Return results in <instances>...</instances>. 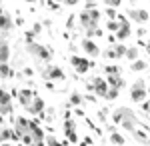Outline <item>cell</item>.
<instances>
[{"label":"cell","instance_id":"cell-1","mask_svg":"<svg viewBox=\"0 0 150 146\" xmlns=\"http://www.w3.org/2000/svg\"><path fill=\"white\" fill-rule=\"evenodd\" d=\"M146 96H148L146 82H144L142 78L136 80V82L132 84V88H130V98H132V102H138V104H142V102H146Z\"/></svg>","mask_w":150,"mask_h":146},{"label":"cell","instance_id":"cell-2","mask_svg":"<svg viewBox=\"0 0 150 146\" xmlns=\"http://www.w3.org/2000/svg\"><path fill=\"white\" fill-rule=\"evenodd\" d=\"M14 132L18 134V138L22 140L26 136L30 134V130H32V120H28L26 116H18V118H14Z\"/></svg>","mask_w":150,"mask_h":146},{"label":"cell","instance_id":"cell-3","mask_svg":"<svg viewBox=\"0 0 150 146\" xmlns=\"http://www.w3.org/2000/svg\"><path fill=\"white\" fill-rule=\"evenodd\" d=\"M26 50H28L30 56L38 58V60H50V58H52V50L46 48V46H42V44H38V42H34V44H26Z\"/></svg>","mask_w":150,"mask_h":146},{"label":"cell","instance_id":"cell-4","mask_svg":"<svg viewBox=\"0 0 150 146\" xmlns=\"http://www.w3.org/2000/svg\"><path fill=\"white\" fill-rule=\"evenodd\" d=\"M40 76L46 80V82H52V80H64V72L60 66H54V64H48L40 70Z\"/></svg>","mask_w":150,"mask_h":146},{"label":"cell","instance_id":"cell-5","mask_svg":"<svg viewBox=\"0 0 150 146\" xmlns=\"http://www.w3.org/2000/svg\"><path fill=\"white\" fill-rule=\"evenodd\" d=\"M70 64L74 66V70L78 72V74H86L90 68H94V62L92 60H88V58H84V56H70Z\"/></svg>","mask_w":150,"mask_h":146},{"label":"cell","instance_id":"cell-6","mask_svg":"<svg viewBox=\"0 0 150 146\" xmlns=\"http://www.w3.org/2000/svg\"><path fill=\"white\" fill-rule=\"evenodd\" d=\"M108 90H110V86H108L106 78H102V76H94V78H92V92H94V96H98V98H106Z\"/></svg>","mask_w":150,"mask_h":146},{"label":"cell","instance_id":"cell-7","mask_svg":"<svg viewBox=\"0 0 150 146\" xmlns=\"http://www.w3.org/2000/svg\"><path fill=\"white\" fill-rule=\"evenodd\" d=\"M78 24H80V28L84 32H86L88 28H96V26H98V22L94 20L92 10H82L80 14H78Z\"/></svg>","mask_w":150,"mask_h":146},{"label":"cell","instance_id":"cell-8","mask_svg":"<svg viewBox=\"0 0 150 146\" xmlns=\"http://www.w3.org/2000/svg\"><path fill=\"white\" fill-rule=\"evenodd\" d=\"M12 110H14V106H12V94L8 90H2V98H0V114H2V118L4 116H12Z\"/></svg>","mask_w":150,"mask_h":146},{"label":"cell","instance_id":"cell-9","mask_svg":"<svg viewBox=\"0 0 150 146\" xmlns=\"http://www.w3.org/2000/svg\"><path fill=\"white\" fill-rule=\"evenodd\" d=\"M64 136H66V140L72 142V144H76V142H78V134H76V120H74V118H66V120H64Z\"/></svg>","mask_w":150,"mask_h":146},{"label":"cell","instance_id":"cell-10","mask_svg":"<svg viewBox=\"0 0 150 146\" xmlns=\"http://www.w3.org/2000/svg\"><path fill=\"white\" fill-rule=\"evenodd\" d=\"M132 138H134L140 146H150V130H148V128H144L142 124L132 132Z\"/></svg>","mask_w":150,"mask_h":146},{"label":"cell","instance_id":"cell-11","mask_svg":"<svg viewBox=\"0 0 150 146\" xmlns=\"http://www.w3.org/2000/svg\"><path fill=\"white\" fill-rule=\"evenodd\" d=\"M126 14H128V18H130V20H134L136 24L148 22V16H150V14L144 10V8H128Z\"/></svg>","mask_w":150,"mask_h":146},{"label":"cell","instance_id":"cell-12","mask_svg":"<svg viewBox=\"0 0 150 146\" xmlns=\"http://www.w3.org/2000/svg\"><path fill=\"white\" fill-rule=\"evenodd\" d=\"M34 92H32V88H20V92H18V104L22 106L24 110L32 104V100H34Z\"/></svg>","mask_w":150,"mask_h":146},{"label":"cell","instance_id":"cell-13","mask_svg":"<svg viewBox=\"0 0 150 146\" xmlns=\"http://www.w3.org/2000/svg\"><path fill=\"white\" fill-rule=\"evenodd\" d=\"M44 110H46V104H44V100H42L40 96H36L34 100H32V104L26 108V112L30 114V116H40Z\"/></svg>","mask_w":150,"mask_h":146},{"label":"cell","instance_id":"cell-14","mask_svg":"<svg viewBox=\"0 0 150 146\" xmlns=\"http://www.w3.org/2000/svg\"><path fill=\"white\" fill-rule=\"evenodd\" d=\"M82 50H84L88 56H100L98 44H96L94 40H90V38H84V40H82Z\"/></svg>","mask_w":150,"mask_h":146},{"label":"cell","instance_id":"cell-15","mask_svg":"<svg viewBox=\"0 0 150 146\" xmlns=\"http://www.w3.org/2000/svg\"><path fill=\"white\" fill-rule=\"evenodd\" d=\"M106 82H108V86L110 88H116V90H122L126 86V80L122 74H114V76H106Z\"/></svg>","mask_w":150,"mask_h":146},{"label":"cell","instance_id":"cell-16","mask_svg":"<svg viewBox=\"0 0 150 146\" xmlns=\"http://www.w3.org/2000/svg\"><path fill=\"white\" fill-rule=\"evenodd\" d=\"M12 26H14V22H12V16H10L6 10H2V24H0V28H2V38H6V34L12 30Z\"/></svg>","mask_w":150,"mask_h":146},{"label":"cell","instance_id":"cell-17","mask_svg":"<svg viewBox=\"0 0 150 146\" xmlns=\"http://www.w3.org/2000/svg\"><path fill=\"white\" fill-rule=\"evenodd\" d=\"M0 60H2V64H8V60H10V44L6 38H2V42H0Z\"/></svg>","mask_w":150,"mask_h":146},{"label":"cell","instance_id":"cell-18","mask_svg":"<svg viewBox=\"0 0 150 146\" xmlns=\"http://www.w3.org/2000/svg\"><path fill=\"white\" fill-rule=\"evenodd\" d=\"M120 24H122V26H120V30L116 32V40H126V38H130V34H132L130 22L124 20V22H120Z\"/></svg>","mask_w":150,"mask_h":146},{"label":"cell","instance_id":"cell-19","mask_svg":"<svg viewBox=\"0 0 150 146\" xmlns=\"http://www.w3.org/2000/svg\"><path fill=\"white\" fill-rule=\"evenodd\" d=\"M126 106H118L114 112H112V124H122L124 122V116H126Z\"/></svg>","mask_w":150,"mask_h":146},{"label":"cell","instance_id":"cell-20","mask_svg":"<svg viewBox=\"0 0 150 146\" xmlns=\"http://www.w3.org/2000/svg\"><path fill=\"white\" fill-rule=\"evenodd\" d=\"M10 140L16 142V140H20V138L14 132V128H6V126H4V128H2V142H10Z\"/></svg>","mask_w":150,"mask_h":146},{"label":"cell","instance_id":"cell-21","mask_svg":"<svg viewBox=\"0 0 150 146\" xmlns=\"http://www.w3.org/2000/svg\"><path fill=\"white\" fill-rule=\"evenodd\" d=\"M68 104L70 106H74V108H80V104H84V96H82L80 92H70V98H68Z\"/></svg>","mask_w":150,"mask_h":146},{"label":"cell","instance_id":"cell-22","mask_svg":"<svg viewBox=\"0 0 150 146\" xmlns=\"http://www.w3.org/2000/svg\"><path fill=\"white\" fill-rule=\"evenodd\" d=\"M126 60H130V64L132 62H136V60H140V50H138V46H128V50H126Z\"/></svg>","mask_w":150,"mask_h":146},{"label":"cell","instance_id":"cell-23","mask_svg":"<svg viewBox=\"0 0 150 146\" xmlns=\"http://www.w3.org/2000/svg\"><path fill=\"white\" fill-rule=\"evenodd\" d=\"M146 68H148L146 60H136V62L130 64V70H132V72H142V70H146Z\"/></svg>","mask_w":150,"mask_h":146},{"label":"cell","instance_id":"cell-24","mask_svg":"<svg viewBox=\"0 0 150 146\" xmlns=\"http://www.w3.org/2000/svg\"><path fill=\"white\" fill-rule=\"evenodd\" d=\"M86 38H90V40H92V38H100V36H102V28H100V26H96V28H88V30H86Z\"/></svg>","mask_w":150,"mask_h":146},{"label":"cell","instance_id":"cell-25","mask_svg":"<svg viewBox=\"0 0 150 146\" xmlns=\"http://www.w3.org/2000/svg\"><path fill=\"white\" fill-rule=\"evenodd\" d=\"M108 140H110L112 144H116V146H126V144H124V136H122V134H118V132L110 134V136H108Z\"/></svg>","mask_w":150,"mask_h":146},{"label":"cell","instance_id":"cell-26","mask_svg":"<svg viewBox=\"0 0 150 146\" xmlns=\"http://www.w3.org/2000/svg\"><path fill=\"white\" fill-rule=\"evenodd\" d=\"M126 50H128V46H124L122 42H116V44H114V52H116V56H118V58L126 56Z\"/></svg>","mask_w":150,"mask_h":146},{"label":"cell","instance_id":"cell-27","mask_svg":"<svg viewBox=\"0 0 150 146\" xmlns=\"http://www.w3.org/2000/svg\"><path fill=\"white\" fill-rule=\"evenodd\" d=\"M120 26H122V24L118 22V20H108V22H106L108 32H118V30H120Z\"/></svg>","mask_w":150,"mask_h":146},{"label":"cell","instance_id":"cell-28","mask_svg":"<svg viewBox=\"0 0 150 146\" xmlns=\"http://www.w3.org/2000/svg\"><path fill=\"white\" fill-rule=\"evenodd\" d=\"M102 56L106 58V60H116V52H114V46H108V48H106V50H104L102 52Z\"/></svg>","mask_w":150,"mask_h":146},{"label":"cell","instance_id":"cell-29","mask_svg":"<svg viewBox=\"0 0 150 146\" xmlns=\"http://www.w3.org/2000/svg\"><path fill=\"white\" fill-rule=\"evenodd\" d=\"M40 116H42L46 122H54V108H46V110L40 114Z\"/></svg>","mask_w":150,"mask_h":146},{"label":"cell","instance_id":"cell-30","mask_svg":"<svg viewBox=\"0 0 150 146\" xmlns=\"http://www.w3.org/2000/svg\"><path fill=\"white\" fill-rule=\"evenodd\" d=\"M104 72H106V76H114V74H120L122 70L118 66H108V64H106V66H104Z\"/></svg>","mask_w":150,"mask_h":146},{"label":"cell","instance_id":"cell-31","mask_svg":"<svg viewBox=\"0 0 150 146\" xmlns=\"http://www.w3.org/2000/svg\"><path fill=\"white\" fill-rule=\"evenodd\" d=\"M46 146H62V142H60L54 134H48L46 136Z\"/></svg>","mask_w":150,"mask_h":146},{"label":"cell","instance_id":"cell-32","mask_svg":"<svg viewBox=\"0 0 150 146\" xmlns=\"http://www.w3.org/2000/svg\"><path fill=\"white\" fill-rule=\"evenodd\" d=\"M118 94H120V90H116V88H110L108 90V94H106V98H104V100H116V98H118Z\"/></svg>","mask_w":150,"mask_h":146},{"label":"cell","instance_id":"cell-33","mask_svg":"<svg viewBox=\"0 0 150 146\" xmlns=\"http://www.w3.org/2000/svg\"><path fill=\"white\" fill-rule=\"evenodd\" d=\"M104 4H106V8H112V10H116L118 6H122V0H106Z\"/></svg>","mask_w":150,"mask_h":146},{"label":"cell","instance_id":"cell-34","mask_svg":"<svg viewBox=\"0 0 150 146\" xmlns=\"http://www.w3.org/2000/svg\"><path fill=\"white\" fill-rule=\"evenodd\" d=\"M98 120H100V122H106V124H108V108H102V110H98Z\"/></svg>","mask_w":150,"mask_h":146},{"label":"cell","instance_id":"cell-35","mask_svg":"<svg viewBox=\"0 0 150 146\" xmlns=\"http://www.w3.org/2000/svg\"><path fill=\"white\" fill-rule=\"evenodd\" d=\"M12 76V68L8 64H2V78H10Z\"/></svg>","mask_w":150,"mask_h":146},{"label":"cell","instance_id":"cell-36","mask_svg":"<svg viewBox=\"0 0 150 146\" xmlns=\"http://www.w3.org/2000/svg\"><path fill=\"white\" fill-rule=\"evenodd\" d=\"M30 32L34 34V36H38V34L42 32V22H34V26L30 28Z\"/></svg>","mask_w":150,"mask_h":146},{"label":"cell","instance_id":"cell-37","mask_svg":"<svg viewBox=\"0 0 150 146\" xmlns=\"http://www.w3.org/2000/svg\"><path fill=\"white\" fill-rule=\"evenodd\" d=\"M74 20H76V16H74V14H70L68 20H66V28H68V30H72V28H74Z\"/></svg>","mask_w":150,"mask_h":146},{"label":"cell","instance_id":"cell-38","mask_svg":"<svg viewBox=\"0 0 150 146\" xmlns=\"http://www.w3.org/2000/svg\"><path fill=\"white\" fill-rule=\"evenodd\" d=\"M96 6H98V2H86V4H84V10H96Z\"/></svg>","mask_w":150,"mask_h":146},{"label":"cell","instance_id":"cell-39","mask_svg":"<svg viewBox=\"0 0 150 146\" xmlns=\"http://www.w3.org/2000/svg\"><path fill=\"white\" fill-rule=\"evenodd\" d=\"M140 106H142V110H144V112H150V100L142 102V104H140Z\"/></svg>","mask_w":150,"mask_h":146},{"label":"cell","instance_id":"cell-40","mask_svg":"<svg viewBox=\"0 0 150 146\" xmlns=\"http://www.w3.org/2000/svg\"><path fill=\"white\" fill-rule=\"evenodd\" d=\"M106 130H108L110 134H114L116 132V124H106Z\"/></svg>","mask_w":150,"mask_h":146},{"label":"cell","instance_id":"cell-41","mask_svg":"<svg viewBox=\"0 0 150 146\" xmlns=\"http://www.w3.org/2000/svg\"><path fill=\"white\" fill-rule=\"evenodd\" d=\"M136 34H138V38H142V36H146V28H142V26H140L138 30H136Z\"/></svg>","mask_w":150,"mask_h":146},{"label":"cell","instance_id":"cell-42","mask_svg":"<svg viewBox=\"0 0 150 146\" xmlns=\"http://www.w3.org/2000/svg\"><path fill=\"white\" fill-rule=\"evenodd\" d=\"M64 4H66V6H76V4H78V0H66Z\"/></svg>","mask_w":150,"mask_h":146},{"label":"cell","instance_id":"cell-43","mask_svg":"<svg viewBox=\"0 0 150 146\" xmlns=\"http://www.w3.org/2000/svg\"><path fill=\"white\" fill-rule=\"evenodd\" d=\"M88 144H92V138H90V136H88V138H84V142H82L80 146H88Z\"/></svg>","mask_w":150,"mask_h":146},{"label":"cell","instance_id":"cell-44","mask_svg":"<svg viewBox=\"0 0 150 146\" xmlns=\"http://www.w3.org/2000/svg\"><path fill=\"white\" fill-rule=\"evenodd\" d=\"M34 72H32V68H24V76H32Z\"/></svg>","mask_w":150,"mask_h":146},{"label":"cell","instance_id":"cell-45","mask_svg":"<svg viewBox=\"0 0 150 146\" xmlns=\"http://www.w3.org/2000/svg\"><path fill=\"white\" fill-rule=\"evenodd\" d=\"M74 114H76V116H84V110H82V108H74Z\"/></svg>","mask_w":150,"mask_h":146},{"label":"cell","instance_id":"cell-46","mask_svg":"<svg viewBox=\"0 0 150 146\" xmlns=\"http://www.w3.org/2000/svg\"><path fill=\"white\" fill-rule=\"evenodd\" d=\"M2 146H14V144H10V142H2Z\"/></svg>","mask_w":150,"mask_h":146},{"label":"cell","instance_id":"cell-47","mask_svg":"<svg viewBox=\"0 0 150 146\" xmlns=\"http://www.w3.org/2000/svg\"><path fill=\"white\" fill-rule=\"evenodd\" d=\"M146 50H148V54H150V42H148V44H146Z\"/></svg>","mask_w":150,"mask_h":146},{"label":"cell","instance_id":"cell-48","mask_svg":"<svg viewBox=\"0 0 150 146\" xmlns=\"http://www.w3.org/2000/svg\"><path fill=\"white\" fill-rule=\"evenodd\" d=\"M148 94H150V86H148Z\"/></svg>","mask_w":150,"mask_h":146},{"label":"cell","instance_id":"cell-49","mask_svg":"<svg viewBox=\"0 0 150 146\" xmlns=\"http://www.w3.org/2000/svg\"><path fill=\"white\" fill-rule=\"evenodd\" d=\"M148 114H150V112H148Z\"/></svg>","mask_w":150,"mask_h":146}]
</instances>
